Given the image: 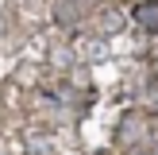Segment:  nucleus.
Returning a JSON list of instances; mask_svg holds the SVG:
<instances>
[{
  "mask_svg": "<svg viewBox=\"0 0 158 155\" xmlns=\"http://www.w3.org/2000/svg\"><path fill=\"white\" fill-rule=\"evenodd\" d=\"M135 23L154 35V31H158V0H143V4L135 8Z\"/></svg>",
  "mask_w": 158,
  "mask_h": 155,
  "instance_id": "f257e3e1",
  "label": "nucleus"
},
{
  "mask_svg": "<svg viewBox=\"0 0 158 155\" xmlns=\"http://www.w3.org/2000/svg\"><path fill=\"white\" fill-rule=\"evenodd\" d=\"M135 132H139V113H127L120 120V140H123V144H135V140H139Z\"/></svg>",
  "mask_w": 158,
  "mask_h": 155,
  "instance_id": "f03ea898",
  "label": "nucleus"
},
{
  "mask_svg": "<svg viewBox=\"0 0 158 155\" xmlns=\"http://www.w3.org/2000/svg\"><path fill=\"white\" fill-rule=\"evenodd\" d=\"M54 12H58V23H66V27L77 20V4H73V0H62V4L54 8Z\"/></svg>",
  "mask_w": 158,
  "mask_h": 155,
  "instance_id": "7ed1b4c3",
  "label": "nucleus"
},
{
  "mask_svg": "<svg viewBox=\"0 0 158 155\" xmlns=\"http://www.w3.org/2000/svg\"><path fill=\"white\" fill-rule=\"evenodd\" d=\"M27 151H31V155H50V144H46L43 136H31V144H27Z\"/></svg>",
  "mask_w": 158,
  "mask_h": 155,
  "instance_id": "20e7f679",
  "label": "nucleus"
},
{
  "mask_svg": "<svg viewBox=\"0 0 158 155\" xmlns=\"http://www.w3.org/2000/svg\"><path fill=\"white\" fill-rule=\"evenodd\" d=\"M120 23H123L120 16H116V12H108L104 20H100V27H104V31H120Z\"/></svg>",
  "mask_w": 158,
  "mask_h": 155,
  "instance_id": "39448f33",
  "label": "nucleus"
},
{
  "mask_svg": "<svg viewBox=\"0 0 158 155\" xmlns=\"http://www.w3.org/2000/svg\"><path fill=\"white\" fill-rule=\"evenodd\" d=\"M127 155H154V151H139V147H131V151Z\"/></svg>",
  "mask_w": 158,
  "mask_h": 155,
  "instance_id": "423d86ee",
  "label": "nucleus"
},
{
  "mask_svg": "<svg viewBox=\"0 0 158 155\" xmlns=\"http://www.w3.org/2000/svg\"><path fill=\"white\" fill-rule=\"evenodd\" d=\"M154 155H158V144H154Z\"/></svg>",
  "mask_w": 158,
  "mask_h": 155,
  "instance_id": "0eeeda50",
  "label": "nucleus"
}]
</instances>
